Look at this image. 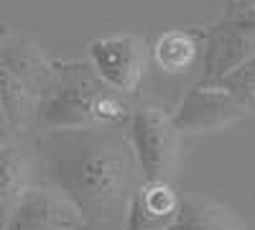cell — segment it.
Returning a JSON list of instances; mask_svg holds the SVG:
<instances>
[{"mask_svg": "<svg viewBox=\"0 0 255 230\" xmlns=\"http://www.w3.org/2000/svg\"><path fill=\"white\" fill-rule=\"evenodd\" d=\"M49 182L67 197L82 225L125 230L140 184L133 146L110 128L51 131L44 138Z\"/></svg>", "mask_w": 255, "mask_h": 230, "instance_id": "1", "label": "cell"}, {"mask_svg": "<svg viewBox=\"0 0 255 230\" xmlns=\"http://www.w3.org/2000/svg\"><path fill=\"white\" fill-rule=\"evenodd\" d=\"M36 118L51 131H74L120 123L128 118V108L92 69L69 64L54 69L51 87L36 102Z\"/></svg>", "mask_w": 255, "mask_h": 230, "instance_id": "2", "label": "cell"}, {"mask_svg": "<svg viewBox=\"0 0 255 230\" xmlns=\"http://www.w3.org/2000/svg\"><path fill=\"white\" fill-rule=\"evenodd\" d=\"M130 146L140 182L171 184L181 161V136L171 115L156 105H143L130 115Z\"/></svg>", "mask_w": 255, "mask_h": 230, "instance_id": "3", "label": "cell"}, {"mask_svg": "<svg viewBox=\"0 0 255 230\" xmlns=\"http://www.w3.org/2000/svg\"><path fill=\"white\" fill-rule=\"evenodd\" d=\"M250 108L232 92H227L220 79H202L191 87L179 108L171 113V123L179 136L186 133H212L243 120Z\"/></svg>", "mask_w": 255, "mask_h": 230, "instance_id": "4", "label": "cell"}, {"mask_svg": "<svg viewBox=\"0 0 255 230\" xmlns=\"http://www.w3.org/2000/svg\"><path fill=\"white\" fill-rule=\"evenodd\" d=\"M90 67L95 77L115 95H133L143 79L148 46L145 41L130 33L95 38L90 49Z\"/></svg>", "mask_w": 255, "mask_h": 230, "instance_id": "5", "label": "cell"}, {"mask_svg": "<svg viewBox=\"0 0 255 230\" xmlns=\"http://www.w3.org/2000/svg\"><path fill=\"white\" fill-rule=\"evenodd\" d=\"M74 205L54 187H28L8 215L3 230H79Z\"/></svg>", "mask_w": 255, "mask_h": 230, "instance_id": "6", "label": "cell"}, {"mask_svg": "<svg viewBox=\"0 0 255 230\" xmlns=\"http://www.w3.org/2000/svg\"><path fill=\"white\" fill-rule=\"evenodd\" d=\"M151 230H248V225L230 205L199 192H189L179 195L174 215Z\"/></svg>", "mask_w": 255, "mask_h": 230, "instance_id": "7", "label": "cell"}, {"mask_svg": "<svg viewBox=\"0 0 255 230\" xmlns=\"http://www.w3.org/2000/svg\"><path fill=\"white\" fill-rule=\"evenodd\" d=\"M0 64H3L20 85H23L33 97L44 95L54 82V67L36 51L33 44L26 38L5 33L0 38Z\"/></svg>", "mask_w": 255, "mask_h": 230, "instance_id": "8", "label": "cell"}, {"mask_svg": "<svg viewBox=\"0 0 255 230\" xmlns=\"http://www.w3.org/2000/svg\"><path fill=\"white\" fill-rule=\"evenodd\" d=\"M250 56H255V38H248L225 23L212 26L207 33V54H204L207 77L204 79H222Z\"/></svg>", "mask_w": 255, "mask_h": 230, "instance_id": "9", "label": "cell"}, {"mask_svg": "<svg viewBox=\"0 0 255 230\" xmlns=\"http://www.w3.org/2000/svg\"><path fill=\"white\" fill-rule=\"evenodd\" d=\"M31 187V161L15 146H0V230Z\"/></svg>", "mask_w": 255, "mask_h": 230, "instance_id": "10", "label": "cell"}, {"mask_svg": "<svg viewBox=\"0 0 255 230\" xmlns=\"http://www.w3.org/2000/svg\"><path fill=\"white\" fill-rule=\"evenodd\" d=\"M197 56V41L184 31H168L153 44V59L156 64L168 72L179 74L191 67V61Z\"/></svg>", "mask_w": 255, "mask_h": 230, "instance_id": "11", "label": "cell"}, {"mask_svg": "<svg viewBox=\"0 0 255 230\" xmlns=\"http://www.w3.org/2000/svg\"><path fill=\"white\" fill-rule=\"evenodd\" d=\"M220 85L227 92H232L238 100H243L253 110L255 108V56H250L248 61H243V64L235 67L230 74H225L220 79Z\"/></svg>", "mask_w": 255, "mask_h": 230, "instance_id": "12", "label": "cell"}, {"mask_svg": "<svg viewBox=\"0 0 255 230\" xmlns=\"http://www.w3.org/2000/svg\"><path fill=\"white\" fill-rule=\"evenodd\" d=\"M220 23L240 31L248 38H255V0H230L227 13Z\"/></svg>", "mask_w": 255, "mask_h": 230, "instance_id": "13", "label": "cell"}]
</instances>
